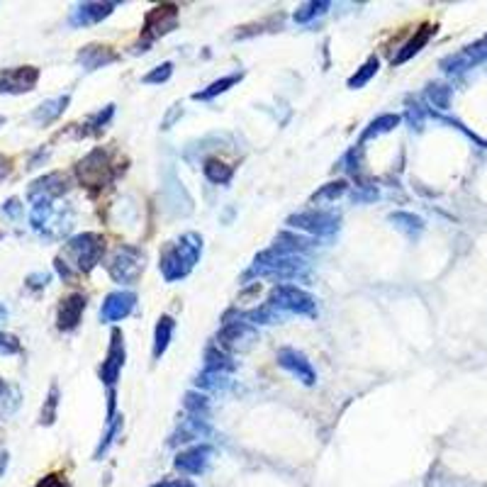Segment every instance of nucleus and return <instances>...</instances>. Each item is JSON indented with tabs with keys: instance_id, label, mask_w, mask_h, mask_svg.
<instances>
[{
	"instance_id": "f257e3e1",
	"label": "nucleus",
	"mask_w": 487,
	"mask_h": 487,
	"mask_svg": "<svg viewBox=\"0 0 487 487\" xmlns=\"http://www.w3.org/2000/svg\"><path fill=\"white\" fill-rule=\"evenodd\" d=\"M198 253H200V244L195 236H188V239H183L181 244H171L161 258L164 276L169 278V281L186 276V273L193 268L195 261H198Z\"/></svg>"
},
{
	"instance_id": "f03ea898",
	"label": "nucleus",
	"mask_w": 487,
	"mask_h": 487,
	"mask_svg": "<svg viewBox=\"0 0 487 487\" xmlns=\"http://www.w3.org/2000/svg\"><path fill=\"white\" fill-rule=\"evenodd\" d=\"M105 251V239L100 234H79L66 244V253L74 258L76 271H91Z\"/></svg>"
},
{
	"instance_id": "7ed1b4c3",
	"label": "nucleus",
	"mask_w": 487,
	"mask_h": 487,
	"mask_svg": "<svg viewBox=\"0 0 487 487\" xmlns=\"http://www.w3.org/2000/svg\"><path fill=\"white\" fill-rule=\"evenodd\" d=\"M76 176H79V181L86 188H103L112 181L115 174H112V164L108 154L103 149H95L76 166Z\"/></svg>"
},
{
	"instance_id": "20e7f679",
	"label": "nucleus",
	"mask_w": 487,
	"mask_h": 487,
	"mask_svg": "<svg viewBox=\"0 0 487 487\" xmlns=\"http://www.w3.org/2000/svg\"><path fill=\"white\" fill-rule=\"evenodd\" d=\"M266 305H268L273 312L283 310V312L307 314L314 310V300L305 293V290L295 288V285H278V288H273V293Z\"/></svg>"
},
{
	"instance_id": "39448f33",
	"label": "nucleus",
	"mask_w": 487,
	"mask_h": 487,
	"mask_svg": "<svg viewBox=\"0 0 487 487\" xmlns=\"http://www.w3.org/2000/svg\"><path fill=\"white\" fill-rule=\"evenodd\" d=\"M178 22V10L176 5H159V8H154L149 15H146V22H144V29H141V34H144L146 41L161 37V34L171 32V29L176 27Z\"/></svg>"
},
{
	"instance_id": "423d86ee",
	"label": "nucleus",
	"mask_w": 487,
	"mask_h": 487,
	"mask_svg": "<svg viewBox=\"0 0 487 487\" xmlns=\"http://www.w3.org/2000/svg\"><path fill=\"white\" fill-rule=\"evenodd\" d=\"M39 81V69L34 66H17L5 69L0 74V93H27Z\"/></svg>"
},
{
	"instance_id": "0eeeda50",
	"label": "nucleus",
	"mask_w": 487,
	"mask_h": 487,
	"mask_svg": "<svg viewBox=\"0 0 487 487\" xmlns=\"http://www.w3.org/2000/svg\"><path fill=\"white\" fill-rule=\"evenodd\" d=\"M108 268H110V276L115 278L117 283H132L141 273V258L134 248H120V251L112 256Z\"/></svg>"
},
{
	"instance_id": "6e6552de",
	"label": "nucleus",
	"mask_w": 487,
	"mask_h": 487,
	"mask_svg": "<svg viewBox=\"0 0 487 487\" xmlns=\"http://www.w3.org/2000/svg\"><path fill=\"white\" fill-rule=\"evenodd\" d=\"M288 222L293 224V227H298V229L312 231V234H329V231L336 229L338 219L334 215H329V212L310 210V212H302V215L290 217Z\"/></svg>"
},
{
	"instance_id": "1a4fd4ad",
	"label": "nucleus",
	"mask_w": 487,
	"mask_h": 487,
	"mask_svg": "<svg viewBox=\"0 0 487 487\" xmlns=\"http://www.w3.org/2000/svg\"><path fill=\"white\" fill-rule=\"evenodd\" d=\"M86 310V298L81 293L66 295L61 302H59V312H56V326L64 331L76 329L81 322V314Z\"/></svg>"
},
{
	"instance_id": "9d476101",
	"label": "nucleus",
	"mask_w": 487,
	"mask_h": 487,
	"mask_svg": "<svg viewBox=\"0 0 487 487\" xmlns=\"http://www.w3.org/2000/svg\"><path fill=\"white\" fill-rule=\"evenodd\" d=\"M69 190V181L64 174H49V176H41L39 181H34L29 186V198L32 200H51L59 198Z\"/></svg>"
},
{
	"instance_id": "9b49d317",
	"label": "nucleus",
	"mask_w": 487,
	"mask_h": 487,
	"mask_svg": "<svg viewBox=\"0 0 487 487\" xmlns=\"http://www.w3.org/2000/svg\"><path fill=\"white\" fill-rule=\"evenodd\" d=\"M122 361H124V343H122V336L120 331H112V346L108 351V358L103 361V368H100V376L108 385H112L117 380V373H120L122 368Z\"/></svg>"
},
{
	"instance_id": "f8f14e48",
	"label": "nucleus",
	"mask_w": 487,
	"mask_h": 487,
	"mask_svg": "<svg viewBox=\"0 0 487 487\" xmlns=\"http://www.w3.org/2000/svg\"><path fill=\"white\" fill-rule=\"evenodd\" d=\"M134 307V295L132 293H112L108 295V300L103 302V310H100V317L105 322H117V319L127 317Z\"/></svg>"
},
{
	"instance_id": "ddd939ff",
	"label": "nucleus",
	"mask_w": 487,
	"mask_h": 487,
	"mask_svg": "<svg viewBox=\"0 0 487 487\" xmlns=\"http://www.w3.org/2000/svg\"><path fill=\"white\" fill-rule=\"evenodd\" d=\"M210 453L212 448L210 446H195V448H188L183 451V453H178L176 458V468L183 473H190V475H198L205 471L207 461H210Z\"/></svg>"
},
{
	"instance_id": "4468645a",
	"label": "nucleus",
	"mask_w": 487,
	"mask_h": 487,
	"mask_svg": "<svg viewBox=\"0 0 487 487\" xmlns=\"http://www.w3.org/2000/svg\"><path fill=\"white\" fill-rule=\"evenodd\" d=\"M278 363H281L285 371H290L293 376H298L302 383L312 385L314 383V373H312V366L305 361V356L298 353V351H290V348H283L281 353H278Z\"/></svg>"
},
{
	"instance_id": "2eb2a0df",
	"label": "nucleus",
	"mask_w": 487,
	"mask_h": 487,
	"mask_svg": "<svg viewBox=\"0 0 487 487\" xmlns=\"http://www.w3.org/2000/svg\"><path fill=\"white\" fill-rule=\"evenodd\" d=\"M117 59L115 51L110 49V46H103V44H91V46H83L79 51V61L83 64L86 69H100L105 66V64H112Z\"/></svg>"
},
{
	"instance_id": "dca6fc26",
	"label": "nucleus",
	"mask_w": 487,
	"mask_h": 487,
	"mask_svg": "<svg viewBox=\"0 0 487 487\" xmlns=\"http://www.w3.org/2000/svg\"><path fill=\"white\" fill-rule=\"evenodd\" d=\"M112 8H115L112 3H86V5H81V8H76L71 22H74V25H88V22H98V20H103L105 15H110Z\"/></svg>"
},
{
	"instance_id": "f3484780",
	"label": "nucleus",
	"mask_w": 487,
	"mask_h": 487,
	"mask_svg": "<svg viewBox=\"0 0 487 487\" xmlns=\"http://www.w3.org/2000/svg\"><path fill=\"white\" fill-rule=\"evenodd\" d=\"M66 105H69V95H61V98H54V100H46V103H41L39 108L32 112V117L39 124H49V122H54L64 110H66Z\"/></svg>"
},
{
	"instance_id": "a211bd4d",
	"label": "nucleus",
	"mask_w": 487,
	"mask_h": 487,
	"mask_svg": "<svg viewBox=\"0 0 487 487\" xmlns=\"http://www.w3.org/2000/svg\"><path fill=\"white\" fill-rule=\"evenodd\" d=\"M431 32L433 29L431 27H421L419 32H417V37H414L412 41H409V44L405 46V51H400V54H397V59H395V64H402V61H407L409 56L412 54H417V51L421 49V46L426 44V41H429V37H431Z\"/></svg>"
},
{
	"instance_id": "6ab92c4d",
	"label": "nucleus",
	"mask_w": 487,
	"mask_h": 487,
	"mask_svg": "<svg viewBox=\"0 0 487 487\" xmlns=\"http://www.w3.org/2000/svg\"><path fill=\"white\" fill-rule=\"evenodd\" d=\"M171 331H174V319L171 317H161L156 326V343H154V356H161L169 346Z\"/></svg>"
},
{
	"instance_id": "aec40b11",
	"label": "nucleus",
	"mask_w": 487,
	"mask_h": 487,
	"mask_svg": "<svg viewBox=\"0 0 487 487\" xmlns=\"http://www.w3.org/2000/svg\"><path fill=\"white\" fill-rule=\"evenodd\" d=\"M205 176L210 178L212 183H227L231 178V169L227 164L217 161V159H210V161L205 164Z\"/></svg>"
},
{
	"instance_id": "412c9836",
	"label": "nucleus",
	"mask_w": 487,
	"mask_h": 487,
	"mask_svg": "<svg viewBox=\"0 0 487 487\" xmlns=\"http://www.w3.org/2000/svg\"><path fill=\"white\" fill-rule=\"evenodd\" d=\"M56 407H59V388H56V385H51L49 397H46V405H44V409H41V414H39L41 424H51V421H54Z\"/></svg>"
},
{
	"instance_id": "4be33fe9",
	"label": "nucleus",
	"mask_w": 487,
	"mask_h": 487,
	"mask_svg": "<svg viewBox=\"0 0 487 487\" xmlns=\"http://www.w3.org/2000/svg\"><path fill=\"white\" fill-rule=\"evenodd\" d=\"M236 81H239V76H229V79L215 81V83H212L210 88H207V91H203V93H195L193 98H195V100H207V98H215L217 93H224V91H227L229 86H234Z\"/></svg>"
},
{
	"instance_id": "5701e85b",
	"label": "nucleus",
	"mask_w": 487,
	"mask_h": 487,
	"mask_svg": "<svg viewBox=\"0 0 487 487\" xmlns=\"http://www.w3.org/2000/svg\"><path fill=\"white\" fill-rule=\"evenodd\" d=\"M378 71V59H368V61L363 64V66H361V71L356 76H351V79H348V86L351 88H358V86H363V83L371 79L373 74H376Z\"/></svg>"
},
{
	"instance_id": "b1692460",
	"label": "nucleus",
	"mask_w": 487,
	"mask_h": 487,
	"mask_svg": "<svg viewBox=\"0 0 487 487\" xmlns=\"http://www.w3.org/2000/svg\"><path fill=\"white\" fill-rule=\"evenodd\" d=\"M397 124V117L395 115H385V117H380V120H376L371 124V129L363 134V136H373V134H380V132H388V129H393Z\"/></svg>"
},
{
	"instance_id": "393cba45",
	"label": "nucleus",
	"mask_w": 487,
	"mask_h": 487,
	"mask_svg": "<svg viewBox=\"0 0 487 487\" xmlns=\"http://www.w3.org/2000/svg\"><path fill=\"white\" fill-rule=\"evenodd\" d=\"M322 8H326V3H307V5H302L298 13H295V20H298V22H307L310 17H314L317 13H322Z\"/></svg>"
},
{
	"instance_id": "a878e982",
	"label": "nucleus",
	"mask_w": 487,
	"mask_h": 487,
	"mask_svg": "<svg viewBox=\"0 0 487 487\" xmlns=\"http://www.w3.org/2000/svg\"><path fill=\"white\" fill-rule=\"evenodd\" d=\"M20 341H17V336L13 334H3L0 331V353H5V356H10V353H17L20 351Z\"/></svg>"
},
{
	"instance_id": "bb28decb",
	"label": "nucleus",
	"mask_w": 487,
	"mask_h": 487,
	"mask_svg": "<svg viewBox=\"0 0 487 487\" xmlns=\"http://www.w3.org/2000/svg\"><path fill=\"white\" fill-rule=\"evenodd\" d=\"M346 190V183L343 181H338V183H329L324 190H319L317 195H314V200H322V198H338V195Z\"/></svg>"
},
{
	"instance_id": "cd10ccee",
	"label": "nucleus",
	"mask_w": 487,
	"mask_h": 487,
	"mask_svg": "<svg viewBox=\"0 0 487 487\" xmlns=\"http://www.w3.org/2000/svg\"><path fill=\"white\" fill-rule=\"evenodd\" d=\"M3 212H5V215H8L10 219H20V217H22V203H20V200H17V198L5 200Z\"/></svg>"
},
{
	"instance_id": "c85d7f7f",
	"label": "nucleus",
	"mask_w": 487,
	"mask_h": 487,
	"mask_svg": "<svg viewBox=\"0 0 487 487\" xmlns=\"http://www.w3.org/2000/svg\"><path fill=\"white\" fill-rule=\"evenodd\" d=\"M169 76H171V64H164V66H159V71H154V74L146 76L144 81H149V83H154V81H166Z\"/></svg>"
},
{
	"instance_id": "c756f323",
	"label": "nucleus",
	"mask_w": 487,
	"mask_h": 487,
	"mask_svg": "<svg viewBox=\"0 0 487 487\" xmlns=\"http://www.w3.org/2000/svg\"><path fill=\"white\" fill-rule=\"evenodd\" d=\"M37 487H66L61 475H46L44 480H39Z\"/></svg>"
},
{
	"instance_id": "7c9ffc66",
	"label": "nucleus",
	"mask_w": 487,
	"mask_h": 487,
	"mask_svg": "<svg viewBox=\"0 0 487 487\" xmlns=\"http://www.w3.org/2000/svg\"><path fill=\"white\" fill-rule=\"evenodd\" d=\"M151 487H195V485L186 478H176V480H161V483H156Z\"/></svg>"
},
{
	"instance_id": "2f4dec72",
	"label": "nucleus",
	"mask_w": 487,
	"mask_h": 487,
	"mask_svg": "<svg viewBox=\"0 0 487 487\" xmlns=\"http://www.w3.org/2000/svg\"><path fill=\"white\" fill-rule=\"evenodd\" d=\"M10 171H13V161H10L5 154H0V181H3V178H8Z\"/></svg>"
},
{
	"instance_id": "473e14b6",
	"label": "nucleus",
	"mask_w": 487,
	"mask_h": 487,
	"mask_svg": "<svg viewBox=\"0 0 487 487\" xmlns=\"http://www.w3.org/2000/svg\"><path fill=\"white\" fill-rule=\"evenodd\" d=\"M46 281H49V276H46V273H39V276H29L27 285L29 288H41V285H46Z\"/></svg>"
},
{
	"instance_id": "72a5a7b5",
	"label": "nucleus",
	"mask_w": 487,
	"mask_h": 487,
	"mask_svg": "<svg viewBox=\"0 0 487 487\" xmlns=\"http://www.w3.org/2000/svg\"><path fill=\"white\" fill-rule=\"evenodd\" d=\"M5 393V383H3V378H0V395Z\"/></svg>"
},
{
	"instance_id": "f704fd0d",
	"label": "nucleus",
	"mask_w": 487,
	"mask_h": 487,
	"mask_svg": "<svg viewBox=\"0 0 487 487\" xmlns=\"http://www.w3.org/2000/svg\"><path fill=\"white\" fill-rule=\"evenodd\" d=\"M0 124H5V117L3 115H0Z\"/></svg>"
}]
</instances>
